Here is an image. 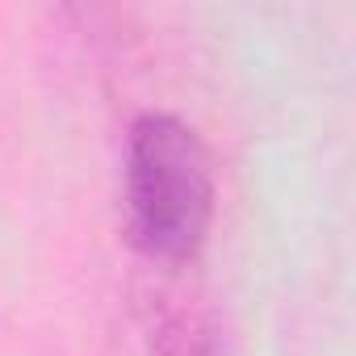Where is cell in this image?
Wrapping results in <instances>:
<instances>
[{"label": "cell", "instance_id": "1", "mask_svg": "<svg viewBox=\"0 0 356 356\" xmlns=\"http://www.w3.org/2000/svg\"><path fill=\"white\" fill-rule=\"evenodd\" d=\"M130 239L151 260H193L214 218L210 151L172 113H143L126 143Z\"/></svg>", "mask_w": 356, "mask_h": 356}]
</instances>
